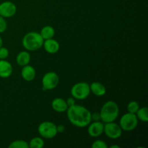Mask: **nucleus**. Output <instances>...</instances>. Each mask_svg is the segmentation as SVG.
<instances>
[{"instance_id": "9d476101", "label": "nucleus", "mask_w": 148, "mask_h": 148, "mask_svg": "<svg viewBox=\"0 0 148 148\" xmlns=\"http://www.w3.org/2000/svg\"><path fill=\"white\" fill-rule=\"evenodd\" d=\"M103 129L104 124L103 121H93L88 126V133L90 137L95 138L103 134Z\"/></svg>"}, {"instance_id": "39448f33", "label": "nucleus", "mask_w": 148, "mask_h": 148, "mask_svg": "<svg viewBox=\"0 0 148 148\" xmlns=\"http://www.w3.org/2000/svg\"><path fill=\"white\" fill-rule=\"evenodd\" d=\"M38 132L41 137L44 139H53L56 136V125L52 121H46L40 123L38 127Z\"/></svg>"}, {"instance_id": "2eb2a0df", "label": "nucleus", "mask_w": 148, "mask_h": 148, "mask_svg": "<svg viewBox=\"0 0 148 148\" xmlns=\"http://www.w3.org/2000/svg\"><path fill=\"white\" fill-rule=\"evenodd\" d=\"M90 92H92L95 96H103L106 93V88L105 85L100 82H93L90 85Z\"/></svg>"}, {"instance_id": "393cba45", "label": "nucleus", "mask_w": 148, "mask_h": 148, "mask_svg": "<svg viewBox=\"0 0 148 148\" xmlns=\"http://www.w3.org/2000/svg\"><path fill=\"white\" fill-rule=\"evenodd\" d=\"M91 120L93 121H101L100 112H95V113H92V114L91 113Z\"/></svg>"}, {"instance_id": "f3484780", "label": "nucleus", "mask_w": 148, "mask_h": 148, "mask_svg": "<svg viewBox=\"0 0 148 148\" xmlns=\"http://www.w3.org/2000/svg\"><path fill=\"white\" fill-rule=\"evenodd\" d=\"M40 35L41 36L43 40H47V39L53 38L55 36V30L52 26L46 25L44 26L40 30Z\"/></svg>"}, {"instance_id": "aec40b11", "label": "nucleus", "mask_w": 148, "mask_h": 148, "mask_svg": "<svg viewBox=\"0 0 148 148\" xmlns=\"http://www.w3.org/2000/svg\"><path fill=\"white\" fill-rule=\"evenodd\" d=\"M9 148H28V143L25 140H17L12 142L9 145Z\"/></svg>"}, {"instance_id": "bb28decb", "label": "nucleus", "mask_w": 148, "mask_h": 148, "mask_svg": "<svg viewBox=\"0 0 148 148\" xmlns=\"http://www.w3.org/2000/svg\"><path fill=\"white\" fill-rule=\"evenodd\" d=\"M65 127L63 124H59L56 125V130H57V133H64L65 132Z\"/></svg>"}, {"instance_id": "423d86ee", "label": "nucleus", "mask_w": 148, "mask_h": 148, "mask_svg": "<svg viewBox=\"0 0 148 148\" xmlns=\"http://www.w3.org/2000/svg\"><path fill=\"white\" fill-rule=\"evenodd\" d=\"M138 119L135 114L127 113L121 117L119 121V126L123 131L131 132L135 130L138 124Z\"/></svg>"}, {"instance_id": "4468645a", "label": "nucleus", "mask_w": 148, "mask_h": 148, "mask_svg": "<svg viewBox=\"0 0 148 148\" xmlns=\"http://www.w3.org/2000/svg\"><path fill=\"white\" fill-rule=\"evenodd\" d=\"M51 107L53 111L58 113L65 112L68 108L66 101L61 98H54L51 102Z\"/></svg>"}, {"instance_id": "dca6fc26", "label": "nucleus", "mask_w": 148, "mask_h": 148, "mask_svg": "<svg viewBox=\"0 0 148 148\" xmlns=\"http://www.w3.org/2000/svg\"><path fill=\"white\" fill-rule=\"evenodd\" d=\"M16 62L20 66H24L29 64L30 62V54L27 51H23L17 55Z\"/></svg>"}, {"instance_id": "b1692460", "label": "nucleus", "mask_w": 148, "mask_h": 148, "mask_svg": "<svg viewBox=\"0 0 148 148\" xmlns=\"http://www.w3.org/2000/svg\"><path fill=\"white\" fill-rule=\"evenodd\" d=\"M7 28V23L5 18L0 16V33H2L6 31Z\"/></svg>"}, {"instance_id": "6e6552de", "label": "nucleus", "mask_w": 148, "mask_h": 148, "mask_svg": "<svg viewBox=\"0 0 148 148\" xmlns=\"http://www.w3.org/2000/svg\"><path fill=\"white\" fill-rule=\"evenodd\" d=\"M122 132L123 130L119 124L114 121L105 123L104 124L103 133H105L106 135L111 140H117L120 138L122 134Z\"/></svg>"}, {"instance_id": "7ed1b4c3", "label": "nucleus", "mask_w": 148, "mask_h": 148, "mask_svg": "<svg viewBox=\"0 0 148 148\" xmlns=\"http://www.w3.org/2000/svg\"><path fill=\"white\" fill-rule=\"evenodd\" d=\"M43 39L40 33L38 32H29L24 36L22 40V43L25 50L27 51H36L43 47Z\"/></svg>"}, {"instance_id": "c85d7f7f", "label": "nucleus", "mask_w": 148, "mask_h": 148, "mask_svg": "<svg viewBox=\"0 0 148 148\" xmlns=\"http://www.w3.org/2000/svg\"><path fill=\"white\" fill-rule=\"evenodd\" d=\"M2 44H3V40H2V38H1V36H0V47H1V46H2Z\"/></svg>"}, {"instance_id": "f03ea898", "label": "nucleus", "mask_w": 148, "mask_h": 148, "mask_svg": "<svg viewBox=\"0 0 148 148\" xmlns=\"http://www.w3.org/2000/svg\"><path fill=\"white\" fill-rule=\"evenodd\" d=\"M100 114L103 123L115 121L119 114V107L115 101H108L103 105Z\"/></svg>"}, {"instance_id": "a211bd4d", "label": "nucleus", "mask_w": 148, "mask_h": 148, "mask_svg": "<svg viewBox=\"0 0 148 148\" xmlns=\"http://www.w3.org/2000/svg\"><path fill=\"white\" fill-rule=\"evenodd\" d=\"M137 119L143 122H147L148 121V108L146 106L139 108L138 111L136 113Z\"/></svg>"}, {"instance_id": "a878e982", "label": "nucleus", "mask_w": 148, "mask_h": 148, "mask_svg": "<svg viewBox=\"0 0 148 148\" xmlns=\"http://www.w3.org/2000/svg\"><path fill=\"white\" fill-rule=\"evenodd\" d=\"M66 103H67L68 107L72 106H74L76 104V103H75V98H74L72 96L68 98L67 100L66 101Z\"/></svg>"}, {"instance_id": "0eeeda50", "label": "nucleus", "mask_w": 148, "mask_h": 148, "mask_svg": "<svg viewBox=\"0 0 148 148\" xmlns=\"http://www.w3.org/2000/svg\"><path fill=\"white\" fill-rule=\"evenodd\" d=\"M41 82L43 90H51L59 85V77L56 72H49L43 75Z\"/></svg>"}, {"instance_id": "20e7f679", "label": "nucleus", "mask_w": 148, "mask_h": 148, "mask_svg": "<svg viewBox=\"0 0 148 148\" xmlns=\"http://www.w3.org/2000/svg\"><path fill=\"white\" fill-rule=\"evenodd\" d=\"M71 95L77 100H85L90 94V85L88 82H79L75 84L71 88Z\"/></svg>"}, {"instance_id": "9b49d317", "label": "nucleus", "mask_w": 148, "mask_h": 148, "mask_svg": "<svg viewBox=\"0 0 148 148\" xmlns=\"http://www.w3.org/2000/svg\"><path fill=\"white\" fill-rule=\"evenodd\" d=\"M43 46L44 48V50L50 54H54V53H57L60 49L59 43L53 38L45 40L43 41Z\"/></svg>"}, {"instance_id": "412c9836", "label": "nucleus", "mask_w": 148, "mask_h": 148, "mask_svg": "<svg viewBox=\"0 0 148 148\" xmlns=\"http://www.w3.org/2000/svg\"><path fill=\"white\" fill-rule=\"evenodd\" d=\"M140 108V105L135 101H132L127 105V111L132 114H136Z\"/></svg>"}, {"instance_id": "f257e3e1", "label": "nucleus", "mask_w": 148, "mask_h": 148, "mask_svg": "<svg viewBox=\"0 0 148 148\" xmlns=\"http://www.w3.org/2000/svg\"><path fill=\"white\" fill-rule=\"evenodd\" d=\"M66 115L69 122L75 127L84 128L89 125L92 121L91 112L83 106L74 105L68 107Z\"/></svg>"}, {"instance_id": "ddd939ff", "label": "nucleus", "mask_w": 148, "mask_h": 148, "mask_svg": "<svg viewBox=\"0 0 148 148\" xmlns=\"http://www.w3.org/2000/svg\"><path fill=\"white\" fill-rule=\"evenodd\" d=\"M21 76L24 80L27 82H31L35 79L36 75V69L33 66L27 64L24 66H22Z\"/></svg>"}, {"instance_id": "cd10ccee", "label": "nucleus", "mask_w": 148, "mask_h": 148, "mask_svg": "<svg viewBox=\"0 0 148 148\" xmlns=\"http://www.w3.org/2000/svg\"><path fill=\"white\" fill-rule=\"evenodd\" d=\"M110 148H120V146L119 145H114L110 146Z\"/></svg>"}, {"instance_id": "1a4fd4ad", "label": "nucleus", "mask_w": 148, "mask_h": 148, "mask_svg": "<svg viewBox=\"0 0 148 148\" xmlns=\"http://www.w3.org/2000/svg\"><path fill=\"white\" fill-rule=\"evenodd\" d=\"M17 7L12 1H5L0 4V16L4 18H9L15 15Z\"/></svg>"}, {"instance_id": "f8f14e48", "label": "nucleus", "mask_w": 148, "mask_h": 148, "mask_svg": "<svg viewBox=\"0 0 148 148\" xmlns=\"http://www.w3.org/2000/svg\"><path fill=\"white\" fill-rule=\"evenodd\" d=\"M13 72L11 63L6 59H0V77L5 79L10 77Z\"/></svg>"}, {"instance_id": "5701e85b", "label": "nucleus", "mask_w": 148, "mask_h": 148, "mask_svg": "<svg viewBox=\"0 0 148 148\" xmlns=\"http://www.w3.org/2000/svg\"><path fill=\"white\" fill-rule=\"evenodd\" d=\"M10 51L6 47H0V59H6L9 56Z\"/></svg>"}, {"instance_id": "4be33fe9", "label": "nucleus", "mask_w": 148, "mask_h": 148, "mask_svg": "<svg viewBox=\"0 0 148 148\" xmlns=\"http://www.w3.org/2000/svg\"><path fill=\"white\" fill-rule=\"evenodd\" d=\"M91 147L92 148H107L108 145L104 141L101 140H97L92 143Z\"/></svg>"}, {"instance_id": "6ab92c4d", "label": "nucleus", "mask_w": 148, "mask_h": 148, "mask_svg": "<svg viewBox=\"0 0 148 148\" xmlns=\"http://www.w3.org/2000/svg\"><path fill=\"white\" fill-rule=\"evenodd\" d=\"M28 146L30 148H42L44 146V140L43 137H34L29 142Z\"/></svg>"}]
</instances>
